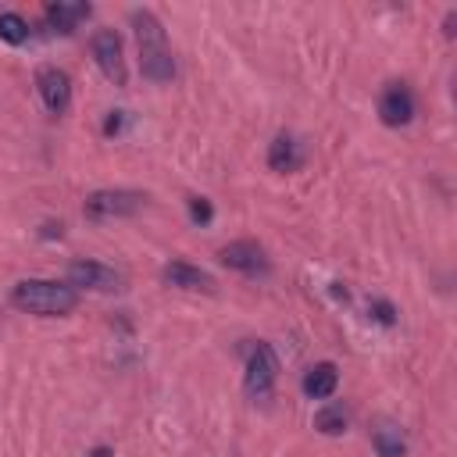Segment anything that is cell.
<instances>
[{
	"mask_svg": "<svg viewBox=\"0 0 457 457\" xmlns=\"http://www.w3.org/2000/svg\"><path fill=\"white\" fill-rule=\"evenodd\" d=\"M346 425H350V418H346V411H343L339 403H328V407H321V411L314 414V428H318L321 436H343Z\"/></svg>",
	"mask_w": 457,
	"mask_h": 457,
	"instance_id": "15",
	"label": "cell"
},
{
	"mask_svg": "<svg viewBox=\"0 0 457 457\" xmlns=\"http://www.w3.org/2000/svg\"><path fill=\"white\" fill-rule=\"evenodd\" d=\"M336 386H339V368H336L332 361H318V364H311L307 375H303V393H307L311 400H328V396L336 393Z\"/></svg>",
	"mask_w": 457,
	"mask_h": 457,
	"instance_id": "12",
	"label": "cell"
},
{
	"mask_svg": "<svg viewBox=\"0 0 457 457\" xmlns=\"http://www.w3.org/2000/svg\"><path fill=\"white\" fill-rule=\"evenodd\" d=\"M378 118H382V125H389V129L407 125V121L414 118V93H411L403 82H389V86L382 89V96H378Z\"/></svg>",
	"mask_w": 457,
	"mask_h": 457,
	"instance_id": "9",
	"label": "cell"
},
{
	"mask_svg": "<svg viewBox=\"0 0 457 457\" xmlns=\"http://www.w3.org/2000/svg\"><path fill=\"white\" fill-rule=\"evenodd\" d=\"M89 457H114V453H111V446H93Z\"/></svg>",
	"mask_w": 457,
	"mask_h": 457,
	"instance_id": "22",
	"label": "cell"
},
{
	"mask_svg": "<svg viewBox=\"0 0 457 457\" xmlns=\"http://www.w3.org/2000/svg\"><path fill=\"white\" fill-rule=\"evenodd\" d=\"M300 164H303L300 143H296L289 132L275 136V139H271V146H268V168H271V171H296Z\"/></svg>",
	"mask_w": 457,
	"mask_h": 457,
	"instance_id": "14",
	"label": "cell"
},
{
	"mask_svg": "<svg viewBox=\"0 0 457 457\" xmlns=\"http://www.w3.org/2000/svg\"><path fill=\"white\" fill-rule=\"evenodd\" d=\"M64 282L71 289H93V293H118L125 286L121 271H114L111 264H100V261H71Z\"/></svg>",
	"mask_w": 457,
	"mask_h": 457,
	"instance_id": "6",
	"label": "cell"
},
{
	"mask_svg": "<svg viewBox=\"0 0 457 457\" xmlns=\"http://www.w3.org/2000/svg\"><path fill=\"white\" fill-rule=\"evenodd\" d=\"M89 50L96 57V68L104 71V79L111 86H125L129 82V71H125V46H121V36L114 29H96L93 39H89Z\"/></svg>",
	"mask_w": 457,
	"mask_h": 457,
	"instance_id": "5",
	"label": "cell"
},
{
	"mask_svg": "<svg viewBox=\"0 0 457 457\" xmlns=\"http://www.w3.org/2000/svg\"><path fill=\"white\" fill-rule=\"evenodd\" d=\"M0 39L11 43V46H21L29 39V21L21 14H14V11H4L0 14Z\"/></svg>",
	"mask_w": 457,
	"mask_h": 457,
	"instance_id": "16",
	"label": "cell"
},
{
	"mask_svg": "<svg viewBox=\"0 0 457 457\" xmlns=\"http://www.w3.org/2000/svg\"><path fill=\"white\" fill-rule=\"evenodd\" d=\"M218 261H221L225 268H232V271H239V275H268V268H271L264 246L253 243V239L225 243V246L218 250Z\"/></svg>",
	"mask_w": 457,
	"mask_h": 457,
	"instance_id": "8",
	"label": "cell"
},
{
	"mask_svg": "<svg viewBox=\"0 0 457 457\" xmlns=\"http://www.w3.org/2000/svg\"><path fill=\"white\" fill-rule=\"evenodd\" d=\"M11 303L25 314L61 318L79 307V289H71L68 282H54V278H25L11 289Z\"/></svg>",
	"mask_w": 457,
	"mask_h": 457,
	"instance_id": "2",
	"label": "cell"
},
{
	"mask_svg": "<svg viewBox=\"0 0 457 457\" xmlns=\"http://www.w3.org/2000/svg\"><path fill=\"white\" fill-rule=\"evenodd\" d=\"M275 378H278V357H275L271 343H253L250 357H246V375H243L246 396L250 400H268L271 389H275Z\"/></svg>",
	"mask_w": 457,
	"mask_h": 457,
	"instance_id": "4",
	"label": "cell"
},
{
	"mask_svg": "<svg viewBox=\"0 0 457 457\" xmlns=\"http://www.w3.org/2000/svg\"><path fill=\"white\" fill-rule=\"evenodd\" d=\"M186 207H189V221H193V225H211L214 207H211V200H207V196H189V200H186Z\"/></svg>",
	"mask_w": 457,
	"mask_h": 457,
	"instance_id": "17",
	"label": "cell"
},
{
	"mask_svg": "<svg viewBox=\"0 0 457 457\" xmlns=\"http://www.w3.org/2000/svg\"><path fill=\"white\" fill-rule=\"evenodd\" d=\"M39 236H43V239H54V236L61 239V236H64V225H61V221H43V228H39Z\"/></svg>",
	"mask_w": 457,
	"mask_h": 457,
	"instance_id": "19",
	"label": "cell"
},
{
	"mask_svg": "<svg viewBox=\"0 0 457 457\" xmlns=\"http://www.w3.org/2000/svg\"><path fill=\"white\" fill-rule=\"evenodd\" d=\"M368 314L378 321V325H396V307L389 300H371L368 303Z\"/></svg>",
	"mask_w": 457,
	"mask_h": 457,
	"instance_id": "18",
	"label": "cell"
},
{
	"mask_svg": "<svg viewBox=\"0 0 457 457\" xmlns=\"http://www.w3.org/2000/svg\"><path fill=\"white\" fill-rule=\"evenodd\" d=\"M36 93H39V100H43V107L50 114H64L71 107V79H68V71L57 68V64H43L36 71Z\"/></svg>",
	"mask_w": 457,
	"mask_h": 457,
	"instance_id": "7",
	"label": "cell"
},
{
	"mask_svg": "<svg viewBox=\"0 0 457 457\" xmlns=\"http://www.w3.org/2000/svg\"><path fill=\"white\" fill-rule=\"evenodd\" d=\"M371 446L378 457H407V439L396 421H375L371 425Z\"/></svg>",
	"mask_w": 457,
	"mask_h": 457,
	"instance_id": "13",
	"label": "cell"
},
{
	"mask_svg": "<svg viewBox=\"0 0 457 457\" xmlns=\"http://www.w3.org/2000/svg\"><path fill=\"white\" fill-rule=\"evenodd\" d=\"M146 204V193L139 189H96L86 196L82 214L89 221H111V218H132Z\"/></svg>",
	"mask_w": 457,
	"mask_h": 457,
	"instance_id": "3",
	"label": "cell"
},
{
	"mask_svg": "<svg viewBox=\"0 0 457 457\" xmlns=\"http://www.w3.org/2000/svg\"><path fill=\"white\" fill-rule=\"evenodd\" d=\"M453 21H457V11H450L446 21H443V32H446V36H453Z\"/></svg>",
	"mask_w": 457,
	"mask_h": 457,
	"instance_id": "21",
	"label": "cell"
},
{
	"mask_svg": "<svg viewBox=\"0 0 457 457\" xmlns=\"http://www.w3.org/2000/svg\"><path fill=\"white\" fill-rule=\"evenodd\" d=\"M118 129H121V111H111V118L104 121V132H107V136H114Z\"/></svg>",
	"mask_w": 457,
	"mask_h": 457,
	"instance_id": "20",
	"label": "cell"
},
{
	"mask_svg": "<svg viewBox=\"0 0 457 457\" xmlns=\"http://www.w3.org/2000/svg\"><path fill=\"white\" fill-rule=\"evenodd\" d=\"M161 278H164L168 286L189 289V293H214V289H218L214 275H207L204 268H196V264H189V261H171V264H164V268H161Z\"/></svg>",
	"mask_w": 457,
	"mask_h": 457,
	"instance_id": "10",
	"label": "cell"
},
{
	"mask_svg": "<svg viewBox=\"0 0 457 457\" xmlns=\"http://www.w3.org/2000/svg\"><path fill=\"white\" fill-rule=\"evenodd\" d=\"M93 14V7L89 4H82V0H57V4H46V21H50V29L54 32H61V36H71L86 18Z\"/></svg>",
	"mask_w": 457,
	"mask_h": 457,
	"instance_id": "11",
	"label": "cell"
},
{
	"mask_svg": "<svg viewBox=\"0 0 457 457\" xmlns=\"http://www.w3.org/2000/svg\"><path fill=\"white\" fill-rule=\"evenodd\" d=\"M129 21L136 29L143 79H150V82H171L175 79V57L168 50V36H164V25L157 21V14L146 11V7H136L129 14Z\"/></svg>",
	"mask_w": 457,
	"mask_h": 457,
	"instance_id": "1",
	"label": "cell"
}]
</instances>
